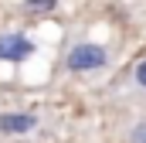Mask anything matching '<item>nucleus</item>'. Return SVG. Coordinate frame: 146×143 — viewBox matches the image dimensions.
<instances>
[{"label": "nucleus", "instance_id": "f257e3e1", "mask_svg": "<svg viewBox=\"0 0 146 143\" xmlns=\"http://www.w3.org/2000/svg\"><path fill=\"white\" fill-rule=\"evenodd\" d=\"M65 65L72 72H99V68L109 65V51L102 44H95V41H82V44H75L72 51H68Z\"/></svg>", "mask_w": 146, "mask_h": 143}, {"label": "nucleus", "instance_id": "f03ea898", "mask_svg": "<svg viewBox=\"0 0 146 143\" xmlns=\"http://www.w3.org/2000/svg\"><path fill=\"white\" fill-rule=\"evenodd\" d=\"M31 55H34V41L27 34H17V31L0 34V61H24Z\"/></svg>", "mask_w": 146, "mask_h": 143}, {"label": "nucleus", "instance_id": "7ed1b4c3", "mask_svg": "<svg viewBox=\"0 0 146 143\" xmlns=\"http://www.w3.org/2000/svg\"><path fill=\"white\" fill-rule=\"evenodd\" d=\"M37 119L31 112H0V133H31Z\"/></svg>", "mask_w": 146, "mask_h": 143}, {"label": "nucleus", "instance_id": "20e7f679", "mask_svg": "<svg viewBox=\"0 0 146 143\" xmlns=\"http://www.w3.org/2000/svg\"><path fill=\"white\" fill-rule=\"evenodd\" d=\"M24 3H27V10H37V14H48L58 7V0H24Z\"/></svg>", "mask_w": 146, "mask_h": 143}, {"label": "nucleus", "instance_id": "39448f33", "mask_svg": "<svg viewBox=\"0 0 146 143\" xmlns=\"http://www.w3.org/2000/svg\"><path fill=\"white\" fill-rule=\"evenodd\" d=\"M133 143H146V123H139V126L133 130Z\"/></svg>", "mask_w": 146, "mask_h": 143}, {"label": "nucleus", "instance_id": "423d86ee", "mask_svg": "<svg viewBox=\"0 0 146 143\" xmlns=\"http://www.w3.org/2000/svg\"><path fill=\"white\" fill-rule=\"evenodd\" d=\"M136 82H139V85L146 89V58L139 61V65H136Z\"/></svg>", "mask_w": 146, "mask_h": 143}]
</instances>
